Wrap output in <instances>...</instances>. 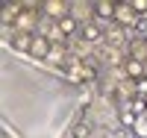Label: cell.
Listing matches in <instances>:
<instances>
[{
  "mask_svg": "<svg viewBox=\"0 0 147 138\" xmlns=\"http://www.w3.org/2000/svg\"><path fill=\"white\" fill-rule=\"evenodd\" d=\"M88 135H91V127H88L85 120H80L77 127L71 129V138H88Z\"/></svg>",
  "mask_w": 147,
  "mask_h": 138,
  "instance_id": "obj_14",
  "label": "cell"
},
{
  "mask_svg": "<svg viewBox=\"0 0 147 138\" xmlns=\"http://www.w3.org/2000/svg\"><path fill=\"white\" fill-rule=\"evenodd\" d=\"M136 135H138V138H147V115L138 118V123H136Z\"/></svg>",
  "mask_w": 147,
  "mask_h": 138,
  "instance_id": "obj_15",
  "label": "cell"
},
{
  "mask_svg": "<svg viewBox=\"0 0 147 138\" xmlns=\"http://www.w3.org/2000/svg\"><path fill=\"white\" fill-rule=\"evenodd\" d=\"M41 15L50 18V21H62L65 15H71V3H65V0H44Z\"/></svg>",
  "mask_w": 147,
  "mask_h": 138,
  "instance_id": "obj_3",
  "label": "cell"
},
{
  "mask_svg": "<svg viewBox=\"0 0 147 138\" xmlns=\"http://www.w3.org/2000/svg\"><path fill=\"white\" fill-rule=\"evenodd\" d=\"M124 106H127L129 112H136L138 118L147 115V97H138V94H136V97H129V103H124Z\"/></svg>",
  "mask_w": 147,
  "mask_h": 138,
  "instance_id": "obj_12",
  "label": "cell"
},
{
  "mask_svg": "<svg viewBox=\"0 0 147 138\" xmlns=\"http://www.w3.org/2000/svg\"><path fill=\"white\" fill-rule=\"evenodd\" d=\"M50 50H53L50 38H47V35H41V32H35V38H32V50H30V59H44V62H47Z\"/></svg>",
  "mask_w": 147,
  "mask_h": 138,
  "instance_id": "obj_6",
  "label": "cell"
},
{
  "mask_svg": "<svg viewBox=\"0 0 147 138\" xmlns=\"http://www.w3.org/2000/svg\"><path fill=\"white\" fill-rule=\"evenodd\" d=\"M129 3H132V9H136V12H138L141 18L147 15V0H129Z\"/></svg>",
  "mask_w": 147,
  "mask_h": 138,
  "instance_id": "obj_16",
  "label": "cell"
},
{
  "mask_svg": "<svg viewBox=\"0 0 147 138\" xmlns=\"http://www.w3.org/2000/svg\"><path fill=\"white\" fill-rule=\"evenodd\" d=\"M80 41L85 44H106V30H103V24H97V21H85L82 27H80Z\"/></svg>",
  "mask_w": 147,
  "mask_h": 138,
  "instance_id": "obj_1",
  "label": "cell"
},
{
  "mask_svg": "<svg viewBox=\"0 0 147 138\" xmlns=\"http://www.w3.org/2000/svg\"><path fill=\"white\" fill-rule=\"evenodd\" d=\"M32 38H35V35H30V32H15V30H12V35H9V47L15 50V53H27V56H30Z\"/></svg>",
  "mask_w": 147,
  "mask_h": 138,
  "instance_id": "obj_4",
  "label": "cell"
},
{
  "mask_svg": "<svg viewBox=\"0 0 147 138\" xmlns=\"http://www.w3.org/2000/svg\"><path fill=\"white\" fill-rule=\"evenodd\" d=\"M91 9H94V21L103 24V21H115L118 3H112V0H97V3H91Z\"/></svg>",
  "mask_w": 147,
  "mask_h": 138,
  "instance_id": "obj_5",
  "label": "cell"
},
{
  "mask_svg": "<svg viewBox=\"0 0 147 138\" xmlns=\"http://www.w3.org/2000/svg\"><path fill=\"white\" fill-rule=\"evenodd\" d=\"M127 59H138L147 65V38L141 35V38H132L129 47H127Z\"/></svg>",
  "mask_w": 147,
  "mask_h": 138,
  "instance_id": "obj_8",
  "label": "cell"
},
{
  "mask_svg": "<svg viewBox=\"0 0 147 138\" xmlns=\"http://www.w3.org/2000/svg\"><path fill=\"white\" fill-rule=\"evenodd\" d=\"M144 38H147V35H144Z\"/></svg>",
  "mask_w": 147,
  "mask_h": 138,
  "instance_id": "obj_17",
  "label": "cell"
},
{
  "mask_svg": "<svg viewBox=\"0 0 147 138\" xmlns=\"http://www.w3.org/2000/svg\"><path fill=\"white\" fill-rule=\"evenodd\" d=\"M80 27H82V24L74 18V15H65L62 21H59V32H62L65 38H71V35H80Z\"/></svg>",
  "mask_w": 147,
  "mask_h": 138,
  "instance_id": "obj_9",
  "label": "cell"
},
{
  "mask_svg": "<svg viewBox=\"0 0 147 138\" xmlns=\"http://www.w3.org/2000/svg\"><path fill=\"white\" fill-rule=\"evenodd\" d=\"M115 24H118L121 30H132V27H138V24H141V15L132 9V3H118V9H115Z\"/></svg>",
  "mask_w": 147,
  "mask_h": 138,
  "instance_id": "obj_2",
  "label": "cell"
},
{
  "mask_svg": "<svg viewBox=\"0 0 147 138\" xmlns=\"http://www.w3.org/2000/svg\"><path fill=\"white\" fill-rule=\"evenodd\" d=\"M68 50H65V44H53V50H50V56H47V62H53V65H65L68 68Z\"/></svg>",
  "mask_w": 147,
  "mask_h": 138,
  "instance_id": "obj_11",
  "label": "cell"
},
{
  "mask_svg": "<svg viewBox=\"0 0 147 138\" xmlns=\"http://www.w3.org/2000/svg\"><path fill=\"white\" fill-rule=\"evenodd\" d=\"M21 3H6L3 6V24H6V27H12V30H15V21H18V15H21Z\"/></svg>",
  "mask_w": 147,
  "mask_h": 138,
  "instance_id": "obj_10",
  "label": "cell"
},
{
  "mask_svg": "<svg viewBox=\"0 0 147 138\" xmlns=\"http://www.w3.org/2000/svg\"><path fill=\"white\" fill-rule=\"evenodd\" d=\"M118 120H121V123H124V127H127V129H136V123H138V115H136V112H129V109L124 106V109H121V112H118Z\"/></svg>",
  "mask_w": 147,
  "mask_h": 138,
  "instance_id": "obj_13",
  "label": "cell"
},
{
  "mask_svg": "<svg viewBox=\"0 0 147 138\" xmlns=\"http://www.w3.org/2000/svg\"><path fill=\"white\" fill-rule=\"evenodd\" d=\"M121 71H124V77H129L132 82H138V79H147V65L138 59H127L124 65H121Z\"/></svg>",
  "mask_w": 147,
  "mask_h": 138,
  "instance_id": "obj_7",
  "label": "cell"
}]
</instances>
